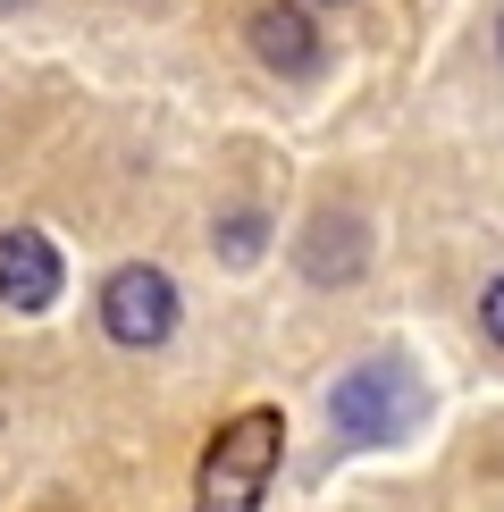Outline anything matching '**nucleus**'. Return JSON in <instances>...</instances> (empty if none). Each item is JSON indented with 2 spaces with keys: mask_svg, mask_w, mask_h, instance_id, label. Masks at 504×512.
I'll return each instance as SVG.
<instances>
[{
  "mask_svg": "<svg viewBox=\"0 0 504 512\" xmlns=\"http://www.w3.org/2000/svg\"><path fill=\"white\" fill-rule=\"evenodd\" d=\"M278 445H286V420L278 412H244L210 437L202 454V512H261V487L278 471Z\"/></svg>",
  "mask_w": 504,
  "mask_h": 512,
  "instance_id": "nucleus-1",
  "label": "nucleus"
},
{
  "mask_svg": "<svg viewBox=\"0 0 504 512\" xmlns=\"http://www.w3.org/2000/svg\"><path fill=\"white\" fill-rule=\"evenodd\" d=\"M336 429H345L353 445H395L420 420V387L412 370H395V361H362L353 378H336Z\"/></svg>",
  "mask_w": 504,
  "mask_h": 512,
  "instance_id": "nucleus-2",
  "label": "nucleus"
},
{
  "mask_svg": "<svg viewBox=\"0 0 504 512\" xmlns=\"http://www.w3.org/2000/svg\"><path fill=\"white\" fill-rule=\"evenodd\" d=\"M101 328L118 336V345H168V328H177V286L152 269V261H135V269H118L110 286H101Z\"/></svg>",
  "mask_w": 504,
  "mask_h": 512,
  "instance_id": "nucleus-3",
  "label": "nucleus"
},
{
  "mask_svg": "<svg viewBox=\"0 0 504 512\" xmlns=\"http://www.w3.org/2000/svg\"><path fill=\"white\" fill-rule=\"evenodd\" d=\"M0 303L9 311H51L59 303V252H51V236H34V227L0 236Z\"/></svg>",
  "mask_w": 504,
  "mask_h": 512,
  "instance_id": "nucleus-4",
  "label": "nucleus"
},
{
  "mask_svg": "<svg viewBox=\"0 0 504 512\" xmlns=\"http://www.w3.org/2000/svg\"><path fill=\"white\" fill-rule=\"evenodd\" d=\"M252 51L278 76H311L320 68V26L303 9H286V0H269V9H252Z\"/></svg>",
  "mask_w": 504,
  "mask_h": 512,
  "instance_id": "nucleus-5",
  "label": "nucleus"
},
{
  "mask_svg": "<svg viewBox=\"0 0 504 512\" xmlns=\"http://www.w3.org/2000/svg\"><path fill=\"white\" fill-rule=\"evenodd\" d=\"M303 269L320 277V286L353 277V269H362V227H345V219H320V227H311V244H303Z\"/></svg>",
  "mask_w": 504,
  "mask_h": 512,
  "instance_id": "nucleus-6",
  "label": "nucleus"
},
{
  "mask_svg": "<svg viewBox=\"0 0 504 512\" xmlns=\"http://www.w3.org/2000/svg\"><path fill=\"white\" fill-rule=\"evenodd\" d=\"M219 236H227V261H252L261 252V219H227Z\"/></svg>",
  "mask_w": 504,
  "mask_h": 512,
  "instance_id": "nucleus-7",
  "label": "nucleus"
},
{
  "mask_svg": "<svg viewBox=\"0 0 504 512\" xmlns=\"http://www.w3.org/2000/svg\"><path fill=\"white\" fill-rule=\"evenodd\" d=\"M479 328H488V345H504V277H488V294H479Z\"/></svg>",
  "mask_w": 504,
  "mask_h": 512,
  "instance_id": "nucleus-8",
  "label": "nucleus"
},
{
  "mask_svg": "<svg viewBox=\"0 0 504 512\" xmlns=\"http://www.w3.org/2000/svg\"><path fill=\"white\" fill-rule=\"evenodd\" d=\"M0 9H26V0H0Z\"/></svg>",
  "mask_w": 504,
  "mask_h": 512,
  "instance_id": "nucleus-9",
  "label": "nucleus"
},
{
  "mask_svg": "<svg viewBox=\"0 0 504 512\" xmlns=\"http://www.w3.org/2000/svg\"><path fill=\"white\" fill-rule=\"evenodd\" d=\"M496 42H504V34H496Z\"/></svg>",
  "mask_w": 504,
  "mask_h": 512,
  "instance_id": "nucleus-10",
  "label": "nucleus"
}]
</instances>
